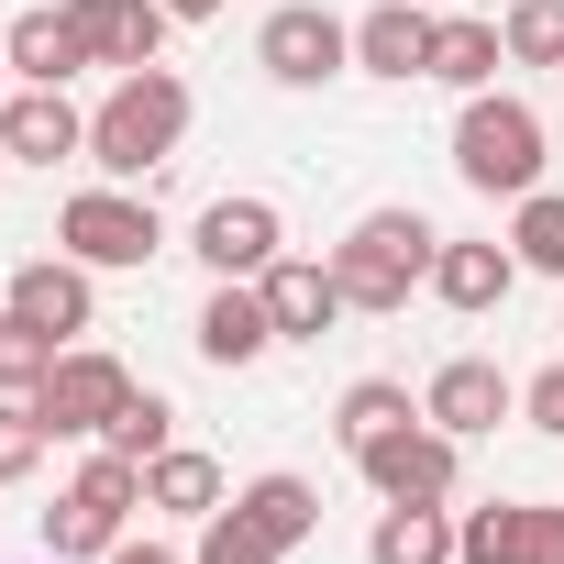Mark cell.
<instances>
[{
    "label": "cell",
    "mask_w": 564,
    "mask_h": 564,
    "mask_svg": "<svg viewBox=\"0 0 564 564\" xmlns=\"http://www.w3.org/2000/svg\"><path fill=\"white\" fill-rule=\"evenodd\" d=\"M188 78L177 67H133V78H111V100L89 111V166L100 177H155L177 144H188Z\"/></svg>",
    "instance_id": "6da1fadb"
},
{
    "label": "cell",
    "mask_w": 564,
    "mask_h": 564,
    "mask_svg": "<svg viewBox=\"0 0 564 564\" xmlns=\"http://www.w3.org/2000/svg\"><path fill=\"white\" fill-rule=\"evenodd\" d=\"M311 531H322V487L276 465V476L232 487V498L199 520V553H188V564H289Z\"/></svg>",
    "instance_id": "7a4b0ae2"
},
{
    "label": "cell",
    "mask_w": 564,
    "mask_h": 564,
    "mask_svg": "<svg viewBox=\"0 0 564 564\" xmlns=\"http://www.w3.org/2000/svg\"><path fill=\"white\" fill-rule=\"evenodd\" d=\"M432 254H443V232H432L421 210H366V221H355V232L333 243L344 311H366V322L410 311V289H432Z\"/></svg>",
    "instance_id": "3957f363"
},
{
    "label": "cell",
    "mask_w": 564,
    "mask_h": 564,
    "mask_svg": "<svg viewBox=\"0 0 564 564\" xmlns=\"http://www.w3.org/2000/svg\"><path fill=\"white\" fill-rule=\"evenodd\" d=\"M454 177L476 199H531L542 188V111L520 89H476L454 111Z\"/></svg>",
    "instance_id": "277c9868"
},
{
    "label": "cell",
    "mask_w": 564,
    "mask_h": 564,
    "mask_svg": "<svg viewBox=\"0 0 564 564\" xmlns=\"http://www.w3.org/2000/svg\"><path fill=\"white\" fill-rule=\"evenodd\" d=\"M56 254H78L89 276L155 265V254H166V221H155V199H133V188L111 177V188H78V199L56 210Z\"/></svg>",
    "instance_id": "5b68a950"
},
{
    "label": "cell",
    "mask_w": 564,
    "mask_h": 564,
    "mask_svg": "<svg viewBox=\"0 0 564 564\" xmlns=\"http://www.w3.org/2000/svg\"><path fill=\"white\" fill-rule=\"evenodd\" d=\"M355 476L377 487V509H388V498H410V509H454V487H465V443L421 410V421L377 432V443L355 454Z\"/></svg>",
    "instance_id": "8992f818"
},
{
    "label": "cell",
    "mask_w": 564,
    "mask_h": 564,
    "mask_svg": "<svg viewBox=\"0 0 564 564\" xmlns=\"http://www.w3.org/2000/svg\"><path fill=\"white\" fill-rule=\"evenodd\" d=\"M122 399H133V366H122V355H100V344H67V355H56V377L34 388V410H45V432H56V443H100V432L122 421Z\"/></svg>",
    "instance_id": "52a82bcc"
},
{
    "label": "cell",
    "mask_w": 564,
    "mask_h": 564,
    "mask_svg": "<svg viewBox=\"0 0 564 564\" xmlns=\"http://www.w3.org/2000/svg\"><path fill=\"white\" fill-rule=\"evenodd\" d=\"M254 67H265L276 89H322V78L355 67V23H333L322 0H289V12L254 23Z\"/></svg>",
    "instance_id": "ba28073f"
},
{
    "label": "cell",
    "mask_w": 564,
    "mask_h": 564,
    "mask_svg": "<svg viewBox=\"0 0 564 564\" xmlns=\"http://www.w3.org/2000/svg\"><path fill=\"white\" fill-rule=\"evenodd\" d=\"M188 254L210 265V276H265L276 254H289V221H276V199H210L199 210V232H188Z\"/></svg>",
    "instance_id": "9c48e42d"
},
{
    "label": "cell",
    "mask_w": 564,
    "mask_h": 564,
    "mask_svg": "<svg viewBox=\"0 0 564 564\" xmlns=\"http://www.w3.org/2000/svg\"><path fill=\"white\" fill-rule=\"evenodd\" d=\"M0 311H23L34 333L78 344V333L100 322V289H89V265H78V254H34V265H12V289H0Z\"/></svg>",
    "instance_id": "30bf717a"
},
{
    "label": "cell",
    "mask_w": 564,
    "mask_h": 564,
    "mask_svg": "<svg viewBox=\"0 0 564 564\" xmlns=\"http://www.w3.org/2000/svg\"><path fill=\"white\" fill-rule=\"evenodd\" d=\"M78 12V45H89V67H111V78H133V67H166V0H67Z\"/></svg>",
    "instance_id": "8fae6325"
},
{
    "label": "cell",
    "mask_w": 564,
    "mask_h": 564,
    "mask_svg": "<svg viewBox=\"0 0 564 564\" xmlns=\"http://www.w3.org/2000/svg\"><path fill=\"white\" fill-rule=\"evenodd\" d=\"M254 289H265V322H276V344H322L333 322H344V276H333V254L311 265V254H276L265 276H254Z\"/></svg>",
    "instance_id": "7c38bea8"
},
{
    "label": "cell",
    "mask_w": 564,
    "mask_h": 564,
    "mask_svg": "<svg viewBox=\"0 0 564 564\" xmlns=\"http://www.w3.org/2000/svg\"><path fill=\"white\" fill-rule=\"evenodd\" d=\"M0 155L12 166H67V155H89V111L67 89H12L0 100Z\"/></svg>",
    "instance_id": "4fadbf2b"
},
{
    "label": "cell",
    "mask_w": 564,
    "mask_h": 564,
    "mask_svg": "<svg viewBox=\"0 0 564 564\" xmlns=\"http://www.w3.org/2000/svg\"><path fill=\"white\" fill-rule=\"evenodd\" d=\"M188 344H199V366H221V377H232V366H254V355L276 344L265 289H254V276H210V300H199V333H188Z\"/></svg>",
    "instance_id": "5bb4252c"
},
{
    "label": "cell",
    "mask_w": 564,
    "mask_h": 564,
    "mask_svg": "<svg viewBox=\"0 0 564 564\" xmlns=\"http://www.w3.org/2000/svg\"><path fill=\"white\" fill-rule=\"evenodd\" d=\"M421 410L454 432V443H476V432H498L509 410H520V388L487 366V355H454V366H432V388H421Z\"/></svg>",
    "instance_id": "9a60e30c"
},
{
    "label": "cell",
    "mask_w": 564,
    "mask_h": 564,
    "mask_svg": "<svg viewBox=\"0 0 564 564\" xmlns=\"http://www.w3.org/2000/svg\"><path fill=\"white\" fill-rule=\"evenodd\" d=\"M509 289H520V254H509V243H454V232H443V254H432V300H443V311L476 322V311H498Z\"/></svg>",
    "instance_id": "2e32d148"
},
{
    "label": "cell",
    "mask_w": 564,
    "mask_h": 564,
    "mask_svg": "<svg viewBox=\"0 0 564 564\" xmlns=\"http://www.w3.org/2000/svg\"><path fill=\"white\" fill-rule=\"evenodd\" d=\"M0 56H12V78H23V89H67V78L89 67V45H78V12H12Z\"/></svg>",
    "instance_id": "e0dca14e"
},
{
    "label": "cell",
    "mask_w": 564,
    "mask_h": 564,
    "mask_svg": "<svg viewBox=\"0 0 564 564\" xmlns=\"http://www.w3.org/2000/svg\"><path fill=\"white\" fill-rule=\"evenodd\" d=\"M355 67L366 78H421L432 67V12L421 0H377V12L355 23Z\"/></svg>",
    "instance_id": "ac0fdd59"
},
{
    "label": "cell",
    "mask_w": 564,
    "mask_h": 564,
    "mask_svg": "<svg viewBox=\"0 0 564 564\" xmlns=\"http://www.w3.org/2000/svg\"><path fill=\"white\" fill-rule=\"evenodd\" d=\"M498 67H509V45H498V23H476V12H432V67L421 78H443V89H498Z\"/></svg>",
    "instance_id": "d6986e66"
},
{
    "label": "cell",
    "mask_w": 564,
    "mask_h": 564,
    "mask_svg": "<svg viewBox=\"0 0 564 564\" xmlns=\"http://www.w3.org/2000/svg\"><path fill=\"white\" fill-rule=\"evenodd\" d=\"M232 487H221V465L199 454V443H166L155 465H144V509H166V520H210Z\"/></svg>",
    "instance_id": "ffe728a7"
},
{
    "label": "cell",
    "mask_w": 564,
    "mask_h": 564,
    "mask_svg": "<svg viewBox=\"0 0 564 564\" xmlns=\"http://www.w3.org/2000/svg\"><path fill=\"white\" fill-rule=\"evenodd\" d=\"M366 564H454V509H410V498H388L377 531H366Z\"/></svg>",
    "instance_id": "44dd1931"
},
{
    "label": "cell",
    "mask_w": 564,
    "mask_h": 564,
    "mask_svg": "<svg viewBox=\"0 0 564 564\" xmlns=\"http://www.w3.org/2000/svg\"><path fill=\"white\" fill-rule=\"evenodd\" d=\"M520 553H531V498L454 509V564H520Z\"/></svg>",
    "instance_id": "7402d4cb"
},
{
    "label": "cell",
    "mask_w": 564,
    "mask_h": 564,
    "mask_svg": "<svg viewBox=\"0 0 564 564\" xmlns=\"http://www.w3.org/2000/svg\"><path fill=\"white\" fill-rule=\"evenodd\" d=\"M399 421H421V399L399 388V377H355L344 399H333V432H344V454H366L377 432H399Z\"/></svg>",
    "instance_id": "603a6c76"
},
{
    "label": "cell",
    "mask_w": 564,
    "mask_h": 564,
    "mask_svg": "<svg viewBox=\"0 0 564 564\" xmlns=\"http://www.w3.org/2000/svg\"><path fill=\"white\" fill-rule=\"evenodd\" d=\"M67 498H78V509H89V520H111V531H122V520H133V509H144V465H133V454H111V443H100V454H89V465H78V487H67Z\"/></svg>",
    "instance_id": "cb8c5ba5"
},
{
    "label": "cell",
    "mask_w": 564,
    "mask_h": 564,
    "mask_svg": "<svg viewBox=\"0 0 564 564\" xmlns=\"http://www.w3.org/2000/svg\"><path fill=\"white\" fill-rule=\"evenodd\" d=\"M509 254H520L531 276H564V188H531V199H509Z\"/></svg>",
    "instance_id": "d4e9b609"
},
{
    "label": "cell",
    "mask_w": 564,
    "mask_h": 564,
    "mask_svg": "<svg viewBox=\"0 0 564 564\" xmlns=\"http://www.w3.org/2000/svg\"><path fill=\"white\" fill-rule=\"evenodd\" d=\"M56 355H67L56 333H34L23 311H0V399H34V388L56 377Z\"/></svg>",
    "instance_id": "484cf974"
},
{
    "label": "cell",
    "mask_w": 564,
    "mask_h": 564,
    "mask_svg": "<svg viewBox=\"0 0 564 564\" xmlns=\"http://www.w3.org/2000/svg\"><path fill=\"white\" fill-rule=\"evenodd\" d=\"M498 45H509V67H564V0H509Z\"/></svg>",
    "instance_id": "4316f807"
},
{
    "label": "cell",
    "mask_w": 564,
    "mask_h": 564,
    "mask_svg": "<svg viewBox=\"0 0 564 564\" xmlns=\"http://www.w3.org/2000/svg\"><path fill=\"white\" fill-rule=\"evenodd\" d=\"M100 443H111V454H133V465H155V454L177 443V410H166L155 388H133V399H122V421H111Z\"/></svg>",
    "instance_id": "83f0119b"
},
{
    "label": "cell",
    "mask_w": 564,
    "mask_h": 564,
    "mask_svg": "<svg viewBox=\"0 0 564 564\" xmlns=\"http://www.w3.org/2000/svg\"><path fill=\"white\" fill-rule=\"evenodd\" d=\"M45 443H56V432H45L34 399H0V487H23V476L45 465Z\"/></svg>",
    "instance_id": "f1b7e54d"
},
{
    "label": "cell",
    "mask_w": 564,
    "mask_h": 564,
    "mask_svg": "<svg viewBox=\"0 0 564 564\" xmlns=\"http://www.w3.org/2000/svg\"><path fill=\"white\" fill-rule=\"evenodd\" d=\"M111 542H122V531H111V520H89L78 498H56V509H45V553H56V564H100Z\"/></svg>",
    "instance_id": "f546056e"
},
{
    "label": "cell",
    "mask_w": 564,
    "mask_h": 564,
    "mask_svg": "<svg viewBox=\"0 0 564 564\" xmlns=\"http://www.w3.org/2000/svg\"><path fill=\"white\" fill-rule=\"evenodd\" d=\"M520 421H531V432H553V443H564V366H542V377H531V388H520Z\"/></svg>",
    "instance_id": "4dcf8cb0"
},
{
    "label": "cell",
    "mask_w": 564,
    "mask_h": 564,
    "mask_svg": "<svg viewBox=\"0 0 564 564\" xmlns=\"http://www.w3.org/2000/svg\"><path fill=\"white\" fill-rule=\"evenodd\" d=\"M520 564H564V509H531V553Z\"/></svg>",
    "instance_id": "1f68e13d"
},
{
    "label": "cell",
    "mask_w": 564,
    "mask_h": 564,
    "mask_svg": "<svg viewBox=\"0 0 564 564\" xmlns=\"http://www.w3.org/2000/svg\"><path fill=\"white\" fill-rule=\"evenodd\" d=\"M100 564H188V553H177V542H111Z\"/></svg>",
    "instance_id": "d6a6232c"
},
{
    "label": "cell",
    "mask_w": 564,
    "mask_h": 564,
    "mask_svg": "<svg viewBox=\"0 0 564 564\" xmlns=\"http://www.w3.org/2000/svg\"><path fill=\"white\" fill-rule=\"evenodd\" d=\"M166 12H177V23H210V12H221V0H166Z\"/></svg>",
    "instance_id": "836d02e7"
},
{
    "label": "cell",
    "mask_w": 564,
    "mask_h": 564,
    "mask_svg": "<svg viewBox=\"0 0 564 564\" xmlns=\"http://www.w3.org/2000/svg\"><path fill=\"white\" fill-rule=\"evenodd\" d=\"M12 89H23V78H12V56H0V100H12Z\"/></svg>",
    "instance_id": "e575fe53"
},
{
    "label": "cell",
    "mask_w": 564,
    "mask_h": 564,
    "mask_svg": "<svg viewBox=\"0 0 564 564\" xmlns=\"http://www.w3.org/2000/svg\"><path fill=\"white\" fill-rule=\"evenodd\" d=\"M421 12H443V0H421Z\"/></svg>",
    "instance_id": "d590c367"
},
{
    "label": "cell",
    "mask_w": 564,
    "mask_h": 564,
    "mask_svg": "<svg viewBox=\"0 0 564 564\" xmlns=\"http://www.w3.org/2000/svg\"><path fill=\"white\" fill-rule=\"evenodd\" d=\"M34 564H56V553H34Z\"/></svg>",
    "instance_id": "8d00e7d4"
},
{
    "label": "cell",
    "mask_w": 564,
    "mask_h": 564,
    "mask_svg": "<svg viewBox=\"0 0 564 564\" xmlns=\"http://www.w3.org/2000/svg\"><path fill=\"white\" fill-rule=\"evenodd\" d=\"M0 166H12V155H0Z\"/></svg>",
    "instance_id": "74e56055"
}]
</instances>
